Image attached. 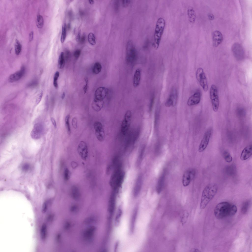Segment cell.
Returning a JSON list of instances; mask_svg holds the SVG:
<instances>
[{
	"label": "cell",
	"instance_id": "cell-30",
	"mask_svg": "<svg viewBox=\"0 0 252 252\" xmlns=\"http://www.w3.org/2000/svg\"><path fill=\"white\" fill-rule=\"evenodd\" d=\"M65 63V57L64 53L61 52L59 57L58 60V68L62 69L64 67Z\"/></svg>",
	"mask_w": 252,
	"mask_h": 252
},
{
	"label": "cell",
	"instance_id": "cell-46",
	"mask_svg": "<svg viewBox=\"0 0 252 252\" xmlns=\"http://www.w3.org/2000/svg\"><path fill=\"white\" fill-rule=\"evenodd\" d=\"M72 124L73 127L76 129L78 127L77 126V118L75 117H73L72 121Z\"/></svg>",
	"mask_w": 252,
	"mask_h": 252
},
{
	"label": "cell",
	"instance_id": "cell-44",
	"mask_svg": "<svg viewBox=\"0 0 252 252\" xmlns=\"http://www.w3.org/2000/svg\"><path fill=\"white\" fill-rule=\"evenodd\" d=\"M70 173L68 169L66 168L65 170L64 173V178L65 180H67L69 178Z\"/></svg>",
	"mask_w": 252,
	"mask_h": 252
},
{
	"label": "cell",
	"instance_id": "cell-38",
	"mask_svg": "<svg viewBox=\"0 0 252 252\" xmlns=\"http://www.w3.org/2000/svg\"><path fill=\"white\" fill-rule=\"evenodd\" d=\"M70 117L69 114L67 115L65 117V126L67 134L69 135H70L71 133V128L69 123Z\"/></svg>",
	"mask_w": 252,
	"mask_h": 252
},
{
	"label": "cell",
	"instance_id": "cell-53",
	"mask_svg": "<svg viewBox=\"0 0 252 252\" xmlns=\"http://www.w3.org/2000/svg\"><path fill=\"white\" fill-rule=\"evenodd\" d=\"M85 34L84 33H83L81 37L80 38L79 40L80 43L81 44H83L84 43L85 40Z\"/></svg>",
	"mask_w": 252,
	"mask_h": 252
},
{
	"label": "cell",
	"instance_id": "cell-31",
	"mask_svg": "<svg viewBox=\"0 0 252 252\" xmlns=\"http://www.w3.org/2000/svg\"><path fill=\"white\" fill-rule=\"evenodd\" d=\"M66 25L65 23L63 24L62 28V32L61 38V41L63 43L65 39L66 35Z\"/></svg>",
	"mask_w": 252,
	"mask_h": 252
},
{
	"label": "cell",
	"instance_id": "cell-13",
	"mask_svg": "<svg viewBox=\"0 0 252 252\" xmlns=\"http://www.w3.org/2000/svg\"><path fill=\"white\" fill-rule=\"evenodd\" d=\"M177 100V90L174 87L172 88L169 96L166 100L165 105L167 107L174 106L176 104Z\"/></svg>",
	"mask_w": 252,
	"mask_h": 252
},
{
	"label": "cell",
	"instance_id": "cell-32",
	"mask_svg": "<svg viewBox=\"0 0 252 252\" xmlns=\"http://www.w3.org/2000/svg\"><path fill=\"white\" fill-rule=\"evenodd\" d=\"M40 234L42 239L45 240L46 238L47 235V227L45 224H43L42 226Z\"/></svg>",
	"mask_w": 252,
	"mask_h": 252
},
{
	"label": "cell",
	"instance_id": "cell-45",
	"mask_svg": "<svg viewBox=\"0 0 252 252\" xmlns=\"http://www.w3.org/2000/svg\"><path fill=\"white\" fill-rule=\"evenodd\" d=\"M94 221V219L93 217H90L86 219L84 221V223L86 224L91 223Z\"/></svg>",
	"mask_w": 252,
	"mask_h": 252
},
{
	"label": "cell",
	"instance_id": "cell-50",
	"mask_svg": "<svg viewBox=\"0 0 252 252\" xmlns=\"http://www.w3.org/2000/svg\"><path fill=\"white\" fill-rule=\"evenodd\" d=\"M47 209V205L46 202H44L43 204L42 208V212L43 213H45Z\"/></svg>",
	"mask_w": 252,
	"mask_h": 252
},
{
	"label": "cell",
	"instance_id": "cell-48",
	"mask_svg": "<svg viewBox=\"0 0 252 252\" xmlns=\"http://www.w3.org/2000/svg\"><path fill=\"white\" fill-rule=\"evenodd\" d=\"M84 80L85 82V84L84 86L83 87V89L84 94H85L87 91L88 87V79L87 77H86L84 78Z\"/></svg>",
	"mask_w": 252,
	"mask_h": 252
},
{
	"label": "cell",
	"instance_id": "cell-8",
	"mask_svg": "<svg viewBox=\"0 0 252 252\" xmlns=\"http://www.w3.org/2000/svg\"><path fill=\"white\" fill-rule=\"evenodd\" d=\"M196 78L204 90L206 92L208 89V85L206 77L203 69L201 67L197 69L196 74Z\"/></svg>",
	"mask_w": 252,
	"mask_h": 252
},
{
	"label": "cell",
	"instance_id": "cell-35",
	"mask_svg": "<svg viewBox=\"0 0 252 252\" xmlns=\"http://www.w3.org/2000/svg\"><path fill=\"white\" fill-rule=\"evenodd\" d=\"M15 51L16 54L17 55H18L20 54L22 48V47L21 44L19 41L16 40L15 43Z\"/></svg>",
	"mask_w": 252,
	"mask_h": 252
},
{
	"label": "cell",
	"instance_id": "cell-20",
	"mask_svg": "<svg viewBox=\"0 0 252 252\" xmlns=\"http://www.w3.org/2000/svg\"><path fill=\"white\" fill-rule=\"evenodd\" d=\"M252 154V145L247 146L242 150L240 155V159L242 160H246L251 156Z\"/></svg>",
	"mask_w": 252,
	"mask_h": 252
},
{
	"label": "cell",
	"instance_id": "cell-19",
	"mask_svg": "<svg viewBox=\"0 0 252 252\" xmlns=\"http://www.w3.org/2000/svg\"><path fill=\"white\" fill-rule=\"evenodd\" d=\"M213 43V46L217 47L222 42L223 36L221 33L218 31H214L212 35Z\"/></svg>",
	"mask_w": 252,
	"mask_h": 252
},
{
	"label": "cell",
	"instance_id": "cell-37",
	"mask_svg": "<svg viewBox=\"0 0 252 252\" xmlns=\"http://www.w3.org/2000/svg\"><path fill=\"white\" fill-rule=\"evenodd\" d=\"M223 155L224 159L226 162L230 163L232 161V157L228 151H225L223 153Z\"/></svg>",
	"mask_w": 252,
	"mask_h": 252
},
{
	"label": "cell",
	"instance_id": "cell-3",
	"mask_svg": "<svg viewBox=\"0 0 252 252\" xmlns=\"http://www.w3.org/2000/svg\"><path fill=\"white\" fill-rule=\"evenodd\" d=\"M125 174L122 170L120 165L117 167L110 180L111 186L114 190H117L121 185L123 181Z\"/></svg>",
	"mask_w": 252,
	"mask_h": 252
},
{
	"label": "cell",
	"instance_id": "cell-17",
	"mask_svg": "<svg viewBox=\"0 0 252 252\" xmlns=\"http://www.w3.org/2000/svg\"><path fill=\"white\" fill-rule=\"evenodd\" d=\"M25 71V67L22 66L19 70L10 76L8 78V81L10 82H13L18 80L23 76Z\"/></svg>",
	"mask_w": 252,
	"mask_h": 252
},
{
	"label": "cell",
	"instance_id": "cell-63",
	"mask_svg": "<svg viewBox=\"0 0 252 252\" xmlns=\"http://www.w3.org/2000/svg\"><path fill=\"white\" fill-rule=\"evenodd\" d=\"M66 28L68 30H69L70 28V25L69 23L66 26Z\"/></svg>",
	"mask_w": 252,
	"mask_h": 252
},
{
	"label": "cell",
	"instance_id": "cell-10",
	"mask_svg": "<svg viewBox=\"0 0 252 252\" xmlns=\"http://www.w3.org/2000/svg\"><path fill=\"white\" fill-rule=\"evenodd\" d=\"M212 131L211 128H210L205 131L199 146L198 150L199 152H203L206 148L210 138Z\"/></svg>",
	"mask_w": 252,
	"mask_h": 252
},
{
	"label": "cell",
	"instance_id": "cell-52",
	"mask_svg": "<svg viewBox=\"0 0 252 252\" xmlns=\"http://www.w3.org/2000/svg\"><path fill=\"white\" fill-rule=\"evenodd\" d=\"M130 2V0H123L122 1V3L123 6L124 7H126L127 6Z\"/></svg>",
	"mask_w": 252,
	"mask_h": 252
},
{
	"label": "cell",
	"instance_id": "cell-39",
	"mask_svg": "<svg viewBox=\"0 0 252 252\" xmlns=\"http://www.w3.org/2000/svg\"><path fill=\"white\" fill-rule=\"evenodd\" d=\"M237 211V208L236 206L235 205L231 204L228 216H234L236 213Z\"/></svg>",
	"mask_w": 252,
	"mask_h": 252
},
{
	"label": "cell",
	"instance_id": "cell-22",
	"mask_svg": "<svg viewBox=\"0 0 252 252\" xmlns=\"http://www.w3.org/2000/svg\"><path fill=\"white\" fill-rule=\"evenodd\" d=\"M116 190H114L112 192L109 200V210L111 214H112L115 208L116 199Z\"/></svg>",
	"mask_w": 252,
	"mask_h": 252
},
{
	"label": "cell",
	"instance_id": "cell-25",
	"mask_svg": "<svg viewBox=\"0 0 252 252\" xmlns=\"http://www.w3.org/2000/svg\"><path fill=\"white\" fill-rule=\"evenodd\" d=\"M187 14L189 22L192 23H194L196 19V14L193 8L191 7H189L187 10Z\"/></svg>",
	"mask_w": 252,
	"mask_h": 252
},
{
	"label": "cell",
	"instance_id": "cell-9",
	"mask_svg": "<svg viewBox=\"0 0 252 252\" xmlns=\"http://www.w3.org/2000/svg\"><path fill=\"white\" fill-rule=\"evenodd\" d=\"M232 50L233 54L236 59L241 61L244 58L245 53L242 46L238 43H234L232 45Z\"/></svg>",
	"mask_w": 252,
	"mask_h": 252
},
{
	"label": "cell",
	"instance_id": "cell-15",
	"mask_svg": "<svg viewBox=\"0 0 252 252\" xmlns=\"http://www.w3.org/2000/svg\"><path fill=\"white\" fill-rule=\"evenodd\" d=\"M43 128L41 124L37 123L35 124L31 133V136L32 138L35 140L39 139L42 133Z\"/></svg>",
	"mask_w": 252,
	"mask_h": 252
},
{
	"label": "cell",
	"instance_id": "cell-4",
	"mask_svg": "<svg viewBox=\"0 0 252 252\" xmlns=\"http://www.w3.org/2000/svg\"><path fill=\"white\" fill-rule=\"evenodd\" d=\"M231 204L228 202H224L218 204L215 208L214 213L218 219H221L228 216Z\"/></svg>",
	"mask_w": 252,
	"mask_h": 252
},
{
	"label": "cell",
	"instance_id": "cell-16",
	"mask_svg": "<svg viewBox=\"0 0 252 252\" xmlns=\"http://www.w3.org/2000/svg\"><path fill=\"white\" fill-rule=\"evenodd\" d=\"M108 89L106 87H98L95 91L94 99L103 100L108 94Z\"/></svg>",
	"mask_w": 252,
	"mask_h": 252
},
{
	"label": "cell",
	"instance_id": "cell-43",
	"mask_svg": "<svg viewBox=\"0 0 252 252\" xmlns=\"http://www.w3.org/2000/svg\"><path fill=\"white\" fill-rule=\"evenodd\" d=\"M121 210L120 209H119L118 210L115 218V223L116 225L118 224L119 222L121 214Z\"/></svg>",
	"mask_w": 252,
	"mask_h": 252
},
{
	"label": "cell",
	"instance_id": "cell-41",
	"mask_svg": "<svg viewBox=\"0 0 252 252\" xmlns=\"http://www.w3.org/2000/svg\"><path fill=\"white\" fill-rule=\"evenodd\" d=\"M59 74V72L58 71H57L55 73L54 76L53 84L54 87L56 88H58V87L57 80Z\"/></svg>",
	"mask_w": 252,
	"mask_h": 252
},
{
	"label": "cell",
	"instance_id": "cell-59",
	"mask_svg": "<svg viewBox=\"0 0 252 252\" xmlns=\"http://www.w3.org/2000/svg\"><path fill=\"white\" fill-rule=\"evenodd\" d=\"M190 252H199L201 251L198 249L194 248L192 249Z\"/></svg>",
	"mask_w": 252,
	"mask_h": 252
},
{
	"label": "cell",
	"instance_id": "cell-36",
	"mask_svg": "<svg viewBox=\"0 0 252 252\" xmlns=\"http://www.w3.org/2000/svg\"><path fill=\"white\" fill-rule=\"evenodd\" d=\"M88 40L90 44L94 46L96 43L95 37L94 34L92 32H90L88 35Z\"/></svg>",
	"mask_w": 252,
	"mask_h": 252
},
{
	"label": "cell",
	"instance_id": "cell-57",
	"mask_svg": "<svg viewBox=\"0 0 252 252\" xmlns=\"http://www.w3.org/2000/svg\"><path fill=\"white\" fill-rule=\"evenodd\" d=\"M33 32L32 31L30 33L29 35V41H31L32 39L33 36Z\"/></svg>",
	"mask_w": 252,
	"mask_h": 252
},
{
	"label": "cell",
	"instance_id": "cell-27",
	"mask_svg": "<svg viewBox=\"0 0 252 252\" xmlns=\"http://www.w3.org/2000/svg\"><path fill=\"white\" fill-rule=\"evenodd\" d=\"M225 172L228 175L233 176L235 175L236 173V168L234 165H231L226 167Z\"/></svg>",
	"mask_w": 252,
	"mask_h": 252
},
{
	"label": "cell",
	"instance_id": "cell-33",
	"mask_svg": "<svg viewBox=\"0 0 252 252\" xmlns=\"http://www.w3.org/2000/svg\"><path fill=\"white\" fill-rule=\"evenodd\" d=\"M102 66L99 62H96L94 64L93 69V72L95 74H99L102 69Z\"/></svg>",
	"mask_w": 252,
	"mask_h": 252
},
{
	"label": "cell",
	"instance_id": "cell-55",
	"mask_svg": "<svg viewBox=\"0 0 252 252\" xmlns=\"http://www.w3.org/2000/svg\"><path fill=\"white\" fill-rule=\"evenodd\" d=\"M81 32L79 30L77 34L76 37V40L77 41H79L80 38Z\"/></svg>",
	"mask_w": 252,
	"mask_h": 252
},
{
	"label": "cell",
	"instance_id": "cell-28",
	"mask_svg": "<svg viewBox=\"0 0 252 252\" xmlns=\"http://www.w3.org/2000/svg\"><path fill=\"white\" fill-rule=\"evenodd\" d=\"M95 230V228L94 226H91L88 228L84 233V236L87 238H91L93 236Z\"/></svg>",
	"mask_w": 252,
	"mask_h": 252
},
{
	"label": "cell",
	"instance_id": "cell-62",
	"mask_svg": "<svg viewBox=\"0 0 252 252\" xmlns=\"http://www.w3.org/2000/svg\"><path fill=\"white\" fill-rule=\"evenodd\" d=\"M65 95V94L64 92H63L61 96L62 99H63L64 98Z\"/></svg>",
	"mask_w": 252,
	"mask_h": 252
},
{
	"label": "cell",
	"instance_id": "cell-12",
	"mask_svg": "<svg viewBox=\"0 0 252 252\" xmlns=\"http://www.w3.org/2000/svg\"><path fill=\"white\" fill-rule=\"evenodd\" d=\"M94 127L97 139L100 142L104 140L105 133L104 129L102 123L99 121H96L94 123Z\"/></svg>",
	"mask_w": 252,
	"mask_h": 252
},
{
	"label": "cell",
	"instance_id": "cell-18",
	"mask_svg": "<svg viewBox=\"0 0 252 252\" xmlns=\"http://www.w3.org/2000/svg\"><path fill=\"white\" fill-rule=\"evenodd\" d=\"M201 99L200 93L199 91H197L189 97L188 100L187 104L190 106L197 105L199 103Z\"/></svg>",
	"mask_w": 252,
	"mask_h": 252
},
{
	"label": "cell",
	"instance_id": "cell-40",
	"mask_svg": "<svg viewBox=\"0 0 252 252\" xmlns=\"http://www.w3.org/2000/svg\"><path fill=\"white\" fill-rule=\"evenodd\" d=\"M164 180V176L163 175L160 177L158 181V184L157 186V191L158 193L160 192L161 190Z\"/></svg>",
	"mask_w": 252,
	"mask_h": 252
},
{
	"label": "cell",
	"instance_id": "cell-34",
	"mask_svg": "<svg viewBox=\"0 0 252 252\" xmlns=\"http://www.w3.org/2000/svg\"><path fill=\"white\" fill-rule=\"evenodd\" d=\"M44 19L42 16L40 15L37 16L36 24L37 27L39 28H42L44 25Z\"/></svg>",
	"mask_w": 252,
	"mask_h": 252
},
{
	"label": "cell",
	"instance_id": "cell-64",
	"mask_svg": "<svg viewBox=\"0 0 252 252\" xmlns=\"http://www.w3.org/2000/svg\"><path fill=\"white\" fill-rule=\"evenodd\" d=\"M89 2L90 4H94V1L93 0H89Z\"/></svg>",
	"mask_w": 252,
	"mask_h": 252
},
{
	"label": "cell",
	"instance_id": "cell-58",
	"mask_svg": "<svg viewBox=\"0 0 252 252\" xmlns=\"http://www.w3.org/2000/svg\"><path fill=\"white\" fill-rule=\"evenodd\" d=\"M208 17L209 19L211 20H213L214 18V16L212 14H209L208 15Z\"/></svg>",
	"mask_w": 252,
	"mask_h": 252
},
{
	"label": "cell",
	"instance_id": "cell-6",
	"mask_svg": "<svg viewBox=\"0 0 252 252\" xmlns=\"http://www.w3.org/2000/svg\"><path fill=\"white\" fill-rule=\"evenodd\" d=\"M210 97L213 111L216 112L218 110L219 106V99L218 90L216 85L212 84L210 90Z\"/></svg>",
	"mask_w": 252,
	"mask_h": 252
},
{
	"label": "cell",
	"instance_id": "cell-54",
	"mask_svg": "<svg viewBox=\"0 0 252 252\" xmlns=\"http://www.w3.org/2000/svg\"><path fill=\"white\" fill-rule=\"evenodd\" d=\"M50 120L51 121V122L54 127L55 128H56L57 125L56 123L55 119L53 117H51V118Z\"/></svg>",
	"mask_w": 252,
	"mask_h": 252
},
{
	"label": "cell",
	"instance_id": "cell-23",
	"mask_svg": "<svg viewBox=\"0 0 252 252\" xmlns=\"http://www.w3.org/2000/svg\"><path fill=\"white\" fill-rule=\"evenodd\" d=\"M141 73V70L140 68L137 69L134 72L133 80V84L134 87H137L140 84Z\"/></svg>",
	"mask_w": 252,
	"mask_h": 252
},
{
	"label": "cell",
	"instance_id": "cell-24",
	"mask_svg": "<svg viewBox=\"0 0 252 252\" xmlns=\"http://www.w3.org/2000/svg\"><path fill=\"white\" fill-rule=\"evenodd\" d=\"M104 103L103 100L94 99L92 104V107L94 110L98 111L102 109Z\"/></svg>",
	"mask_w": 252,
	"mask_h": 252
},
{
	"label": "cell",
	"instance_id": "cell-5",
	"mask_svg": "<svg viewBox=\"0 0 252 252\" xmlns=\"http://www.w3.org/2000/svg\"><path fill=\"white\" fill-rule=\"evenodd\" d=\"M137 52L135 47L131 40L128 41L126 47V60L129 65L133 64L137 58Z\"/></svg>",
	"mask_w": 252,
	"mask_h": 252
},
{
	"label": "cell",
	"instance_id": "cell-42",
	"mask_svg": "<svg viewBox=\"0 0 252 252\" xmlns=\"http://www.w3.org/2000/svg\"><path fill=\"white\" fill-rule=\"evenodd\" d=\"M249 205V203L248 201L245 202L243 204L241 208L242 212L244 214H245L247 212Z\"/></svg>",
	"mask_w": 252,
	"mask_h": 252
},
{
	"label": "cell",
	"instance_id": "cell-56",
	"mask_svg": "<svg viewBox=\"0 0 252 252\" xmlns=\"http://www.w3.org/2000/svg\"><path fill=\"white\" fill-rule=\"evenodd\" d=\"M29 165L27 164L24 165L23 167V169L24 170H27L29 169Z\"/></svg>",
	"mask_w": 252,
	"mask_h": 252
},
{
	"label": "cell",
	"instance_id": "cell-29",
	"mask_svg": "<svg viewBox=\"0 0 252 252\" xmlns=\"http://www.w3.org/2000/svg\"><path fill=\"white\" fill-rule=\"evenodd\" d=\"M189 215V213L187 210H184L182 212L180 218V222L182 226L186 223Z\"/></svg>",
	"mask_w": 252,
	"mask_h": 252
},
{
	"label": "cell",
	"instance_id": "cell-51",
	"mask_svg": "<svg viewBox=\"0 0 252 252\" xmlns=\"http://www.w3.org/2000/svg\"><path fill=\"white\" fill-rule=\"evenodd\" d=\"M78 210V206L75 205L72 206L70 208L71 211L73 212H75L77 211Z\"/></svg>",
	"mask_w": 252,
	"mask_h": 252
},
{
	"label": "cell",
	"instance_id": "cell-2",
	"mask_svg": "<svg viewBox=\"0 0 252 252\" xmlns=\"http://www.w3.org/2000/svg\"><path fill=\"white\" fill-rule=\"evenodd\" d=\"M165 25V19L162 17L159 18L157 22L154 31V46L156 49L159 47Z\"/></svg>",
	"mask_w": 252,
	"mask_h": 252
},
{
	"label": "cell",
	"instance_id": "cell-61",
	"mask_svg": "<svg viewBox=\"0 0 252 252\" xmlns=\"http://www.w3.org/2000/svg\"><path fill=\"white\" fill-rule=\"evenodd\" d=\"M70 226V224L69 223H67L65 225V228L66 229L68 228Z\"/></svg>",
	"mask_w": 252,
	"mask_h": 252
},
{
	"label": "cell",
	"instance_id": "cell-7",
	"mask_svg": "<svg viewBox=\"0 0 252 252\" xmlns=\"http://www.w3.org/2000/svg\"><path fill=\"white\" fill-rule=\"evenodd\" d=\"M132 117V113L130 110L125 113L121 125V132L124 135L127 133L130 127Z\"/></svg>",
	"mask_w": 252,
	"mask_h": 252
},
{
	"label": "cell",
	"instance_id": "cell-21",
	"mask_svg": "<svg viewBox=\"0 0 252 252\" xmlns=\"http://www.w3.org/2000/svg\"><path fill=\"white\" fill-rule=\"evenodd\" d=\"M142 183V176L140 175L136 181L134 189L133 194L134 196H137L141 190Z\"/></svg>",
	"mask_w": 252,
	"mask_h": 252
},
{
	"label": "cell",
	"instance_id": "cell-47",
	"mask_svg": "<svg viewBox=\"0 0 252 252\" xmlns=\"http://www.w3.org/2000/svg\"><path fill=\"white\" fill-rule=\"evenodd\" d=\"M43 92H41L38 95L36 101V104L38 105L40 102L42 96Z\"/></svg>",
	"mask_w": 252,
	"mask_h": 252
},
{
	"label": "cell",
	"instance_id": "cell-60",
	"mask_svg": "<svg viewBox=\"0 0 252 252\" xmlns=\"http://www.w3.org/2000/svg\"><path fill=\"white\" fill-rule=\"evenodd\" d=\"M53 215H49L47 219L49 221H51L53 218Z\"/></svg>",
	"mask_w": 252,
	"mask_h": 252
},
{
	"label": "cell",
	"instance_id": "cell-49",
	"mask_svg": "<svg viewBox=\"0 0 252 252\" xmlns=\"http://www.w3.org/2000/svg\"><path fill=\"white\" fill-rule=\"evenodd\" d=\"M81 53V50L80 49L76 50L74 52V55L76 59H78Z\"/></svg>",
	"mask_w": 252,
	"mask_h": 252
},
{
	"label": "cell",
	"instance_id": "cell-14",
	"mask_svg": "<svg viewBox=\"0 0 252 252\" xmlns=\"http://www.w3.org/2000/svg\"><path fill=\"white\" fill-rule=\"evenodd\" d=\"M78 152L83 160H86L88 156V148L86 143L81 141L79 142L77 148Z\"/></svg>",
	"mask_w": 252,
	"mask_h": 252
},
{
	"label": "cell",
	"instance_id": "cell-1",
	"mask_svg": "<svg viewBox=\"0 0 252 252\" xmlns=\"http://www.w3.org/2000/svg\"><path fill=\"white\" fill-rule=\"evenodd\" d=\"M218 190L217 184L211 183L207 185L204 188L202 194L200 207L205 208L216 194Z\"/></svg>",
	"mask_w": 252,
	"mask_h": 252
},
{
	"label": "cell",
	"instance_id": "cell-26",
	"mask_svg": "<svg viewBox=\"0 0 252 252\" xmlns=\"http://www.w3.org/2000/svg\"><path fill=\"white\" fill-rule=\"evenodd\" d=\"M71 193L72 198L75 200H78L80 198V194L79 190L77 187L73 186L71 189Z\"/></svg>",
	"mask_w": 252,
	"mask_h": 252
},
{
	"label": "cell",
	"instance_id": "cell-11",
	"mask_svg": "<svg viewBox=\"0 0 252 252\" xmlns=\"http://www.w3.org/2000/svg\"><path fill=\"white\" fill-rule=\"evenodd\" d=\"M196 174L195 170L193 169H189L184 173L182 179V183L184 187L188 186L194 178Z\"/></svg>",
	"mask_w": 252,
	"mask_h": 252
}]
</instances>
